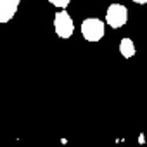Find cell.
Returning a JSON list of instances; mask_svg holds the SVG:
<instances>
[{"label": "cell", "instance_id": "2", "mask_svg": "<svg viewBox=\"0 0 147 147\" xmlns=\"http://www.w3.org/2000/svg\"><path fill=\"white\" fill-rule=\"evenodd\" d=\"M54 31L59 38L67 40L75 33V21L66 9H59L54 16Z\"/></svg>", "mask_w": 147, "mask_h": 147}, {"label": "cell", "instance_id": "4", "mask_svg": "<svg viewBox=\"0 0 147 147\" xmlns=\"http://www.w3.org/2000/svg\"><path fill=\"white\" fill-rule=\"evenodd\" d=\"M19 4L21 0H0V24L9 23L16 16Z\"/></svg>", "mask_w": 147, "mask_h": 147}, {"label": "cell", "instance_id": "8", "mask_svg": "<svg viewBox=\"0 0 147 147\" xmlns=\"http://www.w3.org/2000/svg\"><path fill=\"white\" fill-rule=\"evenodd\" d=\"M133 4H138V5H145L147 4V0H131Z\"/></svg>", "mask_w": 147, "mask_h": 147}, {"label": "cell", "instance_id": "1", "mask_svg": "<svg viewBox=\"0 0 147 147\" xmlns=\"http://www.w3.org/2000/svg\"><path fill=\"white\" fill-rule=\"evenodd\" d=\"M80 31H82V36L90 42V43H95V42H100L106 35V23L99 18H87L82 21V26H80Z\"/></svg>", "mask_w": 147, "mask_h": 147}, {"label": "cell", "instance_id": "3", "mask_svg": "<svg viewBox=\"0 0 147 147\" xmlns=\"http://www.w3.org/2000/svg\"><path fill=\"white\" fill-rule=\"evenodd\" d=\"M107 26L113 30H119L128 23V9L123 4H111L106 11V21Z\"/></svg>", "mask_w": 147, "mask_h": 147}, {"label": "cell", "instance_id": "7", "mask_svg": "<svg viewBox=\"0 0 147 147\" xmlns=\"http://www.w3.org/2000/svg\"><path fill=\"white\" fill-rule=\"evenodd\" d=\"M138 144H140V145H144V144H145V135H144V133H140V135H138Z\"/></svg>", "mask_w": 147, "mask_h": 147}, {"label": "cell", "instance_id": "5", "mask_svg": "<svg viewBox=\"0 0 147 147\" xmlns=\"http://www.w3.org/2000/svg\"><path fill=\"white\" fill-rule=\"evenodd\" d=\"M119 54L125 57V59H131L135 54H137V49H135V43H133V40L131 38H128V36H125V38H121L119 40Z\"/></svg>", "mask_w": 147, "mask_h": 147}, {"label": "cell", "instance_id": "6", "mask_svg": "<svg viewBox=\"0 0 147 147\" xmlns=\"http://www.w3.org/2000/svg\"><path fill=\"white\" fill-rule=\"evenodd\" d=\"M47 2L52 4V5L57 7V9H67V5H69L71 0H47Z\"/></svg>", "mask_w": 147, "mask_h": 147}]
</instances>
